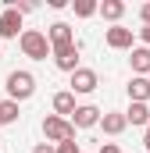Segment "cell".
I'll return each instance as SVG.
<instances>
[{
	"label": "cell",
	"mask_w": 150,
	"mask_h": 153,
	"mask_svg": "<svg viewBox=\"0 0 150 153\" xmlns=\"http://www.w3.org/2000/svg\"><path fill=\"white\" fill-rule=\"evenodd\" d=\"M4 89H7V100L22 103V100H29L36 93V78H32V71H25V68H14L7 75V82H4Z\"/></svg>",
	"instance_id": "6da1fadb"
},
{
	"label": "cell",
	"mask_w": 150,
	"mask_h": 153,
	"mask_svg": "<svg viewBox=\"0 0 150 153\" xmlns=\"http://www.w3.org/2000/svg\"><path fill=\"white\" fill-rule=\"evenodd\" d=\"M18 46H22V53H25L29 61H46V57H50L46 32H39V29H22V36H18Z\"/></svg>",
	"instance_id": "7a4b0ae2"
},
{
	"label": "cell",
	"mask_w": 150,
	"mask_h": 153,
	"mask_svg": "<svg viewBox=\"0 0 150 153\" xmlns=\"http://www.w3.org/2000/svg\"><path fill=\"white\" fill-rule=\"evenodd\" d=\"M43 135H46V143H64V139H75V128L68 117H57V114H46L43 117Z\"/></svg>",
	"instance_id": "3957f363"
},
{
	"label": "cell",
	"mask_w": 150,
	"mask_h": 153,
	"mask_svg": "<svg viewBox=\"0 0 150 153\" xmlns=\"http://www.w3.org/2000/svg\"><path fill=\"white\" fill-rule=\"evenodd\" d=\"M97 85H100V78H97L93 68H75L72 71V89H68V93H72V96L75 93H79V96H89Z\"/></svg>",
	"instance_id": "277c9868"
},
{
	"label": "cell",
	"mask_w": 150,
	"mask_h": 153,
	"mask_svg": "<svg viewBox=\"0 0 150 153\" xmlns=\"http://www.w3.org/2000/svg\"><path fill=\"white\" fill-rule=\"evenodd\" d=\"M46 43H50V53L61 50V46H72V43H75L72 25H68V22H54V25L46 29Z\"/></svg>",
	"instance_id": "5b68a950"
},
{
	"label": "cell",
	"mask_w": 150,
	"mask_h": 153,
	"mask_svg": "<svg viewBox=\"0 0 150 153\" xmlns=\"http://www.w3.org/2000/svg\"><path fill=\"white\" fill-rule=\"evenodd\" d=\"M22 36V14L14 11V7H7L4 14H0V43L4 39H18Z\"/></svg>",
	"instance_id": "8992f818"
},
{
	"label": "cell",
	"mask_w": 150,
	"mask_h": 153,
	"mask_svg": "<svg viewBox=\"0 0 150 153\" xmlns=\"http://www.w3.org/2000/svg\"><path fill=\"white\" fill-rule=\"evenodd\" d=\"M72 128H93L97 121H100V107H93V103H82V107H75L72 111Z\"/></svg>",
	"instance_id": "52a82bcc"
},
{
	"label": "cell",
	"mask_w": 150,
	"mask_h": 153,
	"mask_svg": "<svg viewBox=\"0 0 150 153\" xmlns=\"http://www.w3.org/2000/svg\"><path fill=\"white\" fill-rule=\"evenodd\" d=\"M104 39H107V46H111V50H132L136 32H132V29H125V25H111Z\"/></svg>",
	"instance_id": "ba28073f"
},
{
	"label": "cell",
	"mask_w": 150,
	"mask_h": 153,
	"mask_svg": "<svg viewBox=\"0 0 150 153\" xmlns=\"http://www.w3.org/2000/svg\"><path fill=\"white\" fill-rule=\"evenodd\" d=\"M54 64H57L61 71H68V75H72L75 68H79V43H72V46H61V50H54Z\"/></svg>",
	"instance_id": "9c48e42d"
},
{
	"label": "cell",
	"mask_w": 150,
	"mask_h": 153,
	"mask_svg": "<svg viewBox=\"0 0 150 153\" xmlns=\"http://www.w3.org/2000/svg\"><path fill=\"white\" fill-rule=\"evenodd\" d=\"M100 128H104V135H122L129 125H125V114L122 111H107V114H100V121H97Z\"/></svg>",
	"instance_id": "30bf717a"
},
{
	"label": "cell",
	"mask_w": 150,
	"mask_h": 153,
	"mask_svg": "<svg viewBox=\"0 0 150 153\" xmlns=\"http://www.w3.org/2000/svg\"><path fill=\"white\" fill-rule=\"evenodd\" d=\"M125 89H129V100L132 103H147L150 100V78H143V75H132Z\"/></svg>",
	"instance_id": "8fae6325"
},
{
	"label": "cell",
	"mask_w": 150,
	"mask_h": 153,
	"mask_svg": "<svg viewBox=\"0 0 150 153\" xmlns=\"http://www.w3.org/2000/svg\"><path fill=\"white\" fill-rule=\"evenodd\" d=\"M129 64H132V75H150V50L147 46H132V57H129Z\"/></svg>",
	"instance_id": "7c38bea8"
},
{
	"label": "cell",
	"mask_w": 150,
	"mask_h": 153,
	"mask_svg": "<svg viewBox=\"0 0 150 153\" xmlns=\"http://www.w3.org/2000/svg\"><path fill=\"white\" fill-rule=\"evenodd\" d=\"M97 14L107 18L111 25H118V18L125 14V4H122V0H104V4H97Z\"/></svg>",
	"instance_id": "4fadbf2b"
},
{
	"label": "cell",
	"mask_w": 150,
	"mask_h": 153,
	"mask_svg": "<svg viewBox=\"0 0 150 153\" xmlns=\"http://www.w3.org/2000/svg\"><path fill=\"white\" fill-rule=\"evenodd\" d=\"M75 111V96L68 93V89H61V93H54V114L57 117H72Z\"/></svg>",
	"instance_id": "5bb4252c"
},
{
	"label": "cell",
	"mask_w": 150,
	"mask_h": 153,
	"mask_svg": "<svg viewBox=\"0 0 150 153\" xmlns=\"http://www.w3.org/2000/svg\"><path fill=\"white\" fill-rule=\"evenodd\" d=\"M125 125H150V107L147 103H129V111H125Z\"/></svg>",
	"instance_id": "9a60e30c"
},
{
	"label": "cell",
	"mask_w": 150,
	"mask_h": 153,
	"mask_svg": "<svg viewBox=\"0 0 150 153\" xmlns=\"http://www.w3.org/2000/svg\"><path fill=\"white\" fill-rule=\"evenodd\" d=\"M18 117H22V111L14 100H0V125H14Z\"/></svg>",
	"instance_id": "2e32d148"
},
{
	"label": "cell",
	"mask_w": 150,
	"mask_h": 153,
	"mask_svg": "<svg viewBox=\"0 0 150 153\" xmlns=\"http://www.w3.org/2000/svg\"><path fill=\"white\" fill-rule=\"evenodd\" d=\"M72 7H75L79 18H93V14H97V4H93V0H75Z\"/></svg>",
	"instance_id": "e0dca14e"
},
{
	"label": "cell",
	"mask_w": 150,
	"mask_h": 153,
	"mask_svg": "<svg viewBox=\"0 0 150 153\" xmlns=\"http://www.w3.org/2000/svg\"><path fill=\"white\" fill-rule=\"evenodd\" d=\"M57 153H82V150H79L75 139H64V143H57Z\"/></svg>",
	"instance_id": "ac0fdd59"
},
{
	"label": "cell",
	"mask_w": 150,
	"mask_h": 153,
	"mask_svg": "<svg viewBox=\"0 0 150 153\" xmlns=\"http://www.w3.org/2000/svg\"><path fill=\"white\" fill-rule=\"evenodd\" d=\"M32 153H57V146H54V143H36Z\"/></svg>",
	"instance_id": "d6986e66"
},
{
	"label": "cell",
	"mask_w": 150,
	"mask_h": 153,
	"mask_svg": "<svg viewBox=\"0 0 150 153\" xmlns=\"http://www.w3.org/2000/svg\"><path fill=\"white\" fill-rule=\"evenodd\" d=\"M140 18H143V25H150V0L140 7Z\"/></svg>",
	"instance_id": "ffe728a7"
},
{
	"label": "cell",
	"mask_w": 150,
	"mask_h": 153,
	"mask_svg": "<svg viewBox=\"0 0 150 153\" xmlns=\"http://www.w3.org/2000/svg\"><path fill=\"white\" fill-rule=\"evenodd\" d=\"M140 39H143V46L150 50V25H143V29H140Z\"/></svg>",
	"instance_id": "44dd1931"
},
{
	"label": "cell",
	"mask_w": 150,
	"mask_h": 153,
	"mask_svg": "<svg viewBox=\"0 0 150 153\" xmlns=\"http://www.w3.org/2000/svg\"><path fill=\"white\" fill-rule=\"evenodd\" d=\"M100 153H122V150H118L114 143H100Z\"/></svg>",
	"instance_id": "7402d4cb"
},
{
	"label": "cell",
	"mask_w": 150,
	"mask_h": 153,
	"mask_svg": "<svg viewBox=\"0 0 150 153\" xmlns=\"http://www.w3.org/2000/svg\"><path fill=\"white\" fill-rule=\"evenodd\" d=\"M143 146H147V153H150V125H147V132H143Z\"/></svg>",
	"instance_id": "603a6c76"
}]
</instances>
